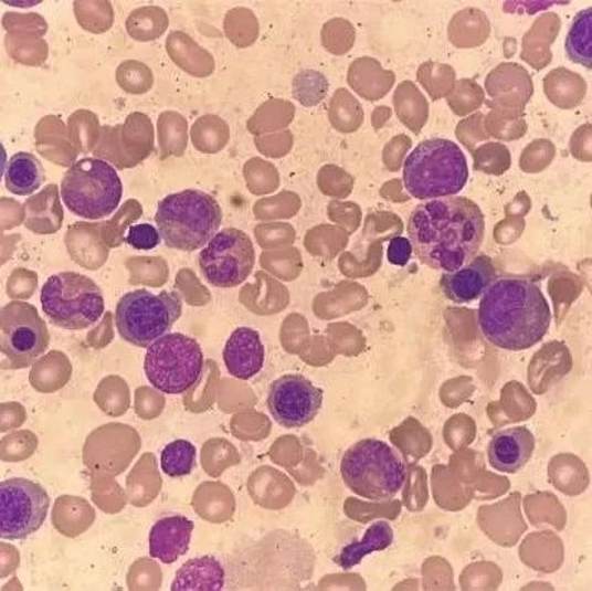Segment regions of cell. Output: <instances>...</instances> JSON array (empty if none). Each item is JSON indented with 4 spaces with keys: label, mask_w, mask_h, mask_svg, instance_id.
I'll return each instance as SVG.
<instances>
[{
    "label": "cell",
    "mask_w": 592,
    "mask_h": 591,
    "mask_svg": "<svg viewBox=\"0 0 592 591\" xmlns=\"http://www.w3.org/2000/svg\"><path fill=\"white\" fill-rule=\"evenodd\" d=\"M394 541V531L389 523L377 521L371 524L369 530L360 541H352L351 545L342 548L336 562L343 570H350L352 567L360 564L366 556L371 552L387 550Z\"/></svg>",
    "instance_id": "obj_26"
},
{
    "label": "cell",
    "mask_w": 592,
    "mask_h": 591,
    "mask_svg": "<svg viewBox=\"0 0 592 591\" xmlns=\"http://www.w3.org/2000/svg\"><path fill=\"white\" fill-rule=\"evenodd\" d=\"M204 357L194 338L170 333L147 349L145 371L148 381L166 394H181L198 384Z\"/></svg>",
    "instance_id": "obj_9"
},
{
    "label": "cell",
    "mask_w": 592,
    "mask_h": 591,
    "mask_svg": "<svg viewBox=\"0 0 592 591\" xmlns=\"http://www.w3.org/2000/svg\"><path fill=\"white\" fill-rule=\"evenodd\" d=\"M327 76L319 71L305 70L295 75L293 94L296 102L304 107H315L324 102L328 94Z\"/></svg>",
    "instance_id": "obj_31"
},
{
    "label": "cell",
    "mask_w": 592,
    "mask_h": 591,
    "mask_svg": "<svg viewBox=\"0 0 592 591\" xmlns=\"http://www.w3.org/2000/svg\"><path fill=\"white\" fill-rule=\"evenodd\" d=\"M45 182V170L41 160L32 152L13 155L4 169V184L17 197L35 193Z\"/></svg>",
    "instance_id": "obj_23"
},
{
    "label": "cell",
    "mask_w": 592,
    "mask_h": 591,
    "mask_svg": "<svg viewBox=\"0 0 592 591\" xmlns=\"http://www.w3.org/2000/svg\"><path fill=\"white\" fill-rule=\"evenodd\" d=\"M323 389L299 374H286L271 384L267 409L281 426L295 429L311 423L323 408Z\"/></svg>",
    "instance_id": "obj_13"
},
{
    "label": "cell",
    "mask_w": 592,
    "mask_h": 591,
    "mask_svg": "<svg viewBox=\"0 0 592 591\" xmlns=\"http://www.w3.org/2000/svg\"><path fill=\"white\" fill-rule=\"evenodd\" d=\"M51 499L40 484L11 478L0 484V537L25 540L44 526Z\"/></svg>",
    "instance_id": "obj_12"
},
{
    "label": "cell",
    "mask_w": 592,
    "mask_h": 591,
    "mask_svg": "<svg viewBox=\"0 0 592 591\" xmlns=\"http://www.w3.org/2000/svg\"><path fill=\"white\" fill-rule=\"evenodd\" d=\"M223 360L233 378L241 380L255 378L265 363V347L260 333L250 327H241L233 331L224 346Z\"/></svg>",
    "instance_id": "obj_17"
},
{
    "label": "cell",
    "mask_w": 592,
    "mask_h": 591,
    "mask_svg": "<svg viewBox=\"0 0 592 591\" xmlns=\"http://www.w3.org/2000/svg\"><path fill=\"white\" fill-rule=\"evenodd\" d=\"M592 9L586 8L578 12L572 21L570 31L567 33L565 54L567 59L574 64L592 66Z\"/></svg>",
    "instance_id": "obj_28"
},
{
    "label": "cell",
    "mask_w": 592,
    "mask_h": 591,
    "mask_svg": "<svg viewBox=\"0 0 592 591\" xmlns=\"http://www.w3.org/2000/svg\"><path fill=\"white\" fill-rule=\"evenodd\" d=\"M479 204L465 197L429 200L410 214L413 252L429 268L453 273L476 258L485 240Z\"/></svg>",
    "instance_id": "obj_1"
},
{
    "label": "cell",
    "mask_w": 592,
    "mask_h": 591,
    "mask_svg": "<svg viewBox=\"0 0 592 591\" xmlns=\"http://www.w3.org/2000/svg\"><path fill=\"white\" fill-rule=\"evenodd\" d=\"M348 85L367 102L384 98L395 83L393 71L384 70L380 61L362 56L350 65L347 76Z\"/></svg>",
    "instance_id": "obj_20"
},
{
    "label": "cell",
    "mask_w": 592,
    "mask_h": 591,
    "mask_svg": "<svg viewBox=\"0 0 592 591\" xmlns=\"http://www.w3.org/2000/svg\"><path fill=\"white\" fill-rule=\"evenodd\" d=\"M417 80L434 102L447 98L457 83L456 71L451 65L434 61H427L420 65Z\"/></svg>",
    "instance_id": "obj_30"
},
{
    "label": "cell",
    "mask_w": 592,
    "mask_h": 591,
    "mask_svg": "<svg viewBox=\"0 0 592 591\" xmlns=\"http://www.w3.org/2000/svg\"><path fill=\"white\" fill-rule=\"evenodd\" d=\"M222 218L216 199L200 190H183L161 200L156 223L167 246L193 252L202 250L216 236Z\"/></svg>",
    "instance_id": "obj_4"
},
{
    "label": "cell",
    "mask_w": 592,
    "mask_h": 591,
    "mask_svg": "<svg viewBox=\"0 0 592 591\" xmlns=\"http://www.w3.org/2000/svg\"><path fill=\"white\" fill-rule=\"evenodd\" d=\"M485 92L490 97L488 107L524 112L533 95V81L525 66L504 62L486 76Z\"/></svg>",
    "instance_id": "obj_14"
},
{
    "label": "cell",
    "mask_w": 592,
    "mask_h": 591,
    "mask_svg": "<svg viewBox=\"0 0 592 591\" xmlns=\"http://www.w3.org/2000/svg\"><path fill=\"white\" fill-rule=\"evenodd\" d=\"M123 182L113 165L87 157L66 170L61 197L76 217L97 221L117 211L123 198Z\"/></svg>",
    "instance_id": "obj_6"
},
{
    "label": "cell",
    "mask_w": 592,
    "mask_h": 591,
    "mask_svg": "<svg viewBox=\"0 0 592 591\" xmlns=\"http://www.w3.org/2000/svg\"><path fill=\"white\" fill-rule=\"evenodd\" d=\"M391 108L385 106H380L372 112V126L376 128H379L381 126H384L387 120H390L391 117Z\"/></svg>",
    "instance_id": "obj_40"
},
{
    "label": "cell",
    "mask_w": 592,
    "mask_h": 591,
    "mask_svg": "<svg viewBox=\"0 0 592 591\" xmlns=\"http://www.w3.org/2000/svg\"><path fill=\"white\" fill-rule=\"evenodd\" d=\"M495 275L496 270L490 256H476L461 270L444 274L441 279V289L448 302L474 303L494 283Z\"/></svg>",
    "instance_id": "obj_15"
},
{
    "label": "cell",
    "mask_w": 592,
    "mask_h": 591,
    "mask_svg": "<svg viewBox=\"0 0 592 591\" xmlns=\"http://www.w3.org/2000/svg\"><path fill=\"white\" fill-rule=\"evenodd\" d=\"M41 304L54 326L71 331L94 326L105 312L102 288L89 276L76 273L47 278L41 291Z\"/></svg>",
    "instance_id": "obj_8"
},
{
    "label": "cell",
    "mask_w": 592,
    "mask_h": 591,
    "mask_svg": "<svg viewBox=\"0 0 592 591\" xmlns=\"http://www.w3.org/2000/svg\"><path fill=\"white\" fill-rule=\"evenodd\" d=\"M551 307L537 283L499 278L485 291L477 309V326L498 349L522 351L537 346L551 327Z\"/></svg>",
    "instance_id": "obj_2"
},
{
    "label": "cell",
    "mask_w": 592,
    "mask_h": 591,
    "mask_svg": "<svg viewBox=\"0 0 592 591\" xmlns=\"http://www.w3.org/2000/svg\"><path fill=\"white\" fill-rule=\"evenodd\" d=\"M561 18L556 12H547L533 21L522 40L520 60L532 68L541 71L552 62L551 46L561 31Z\"/></svg>",
    "instance_id": "obj_19"
},
{
    "label": "cell",
    "mask_w": 592,
    "mask_h": 591,
    "mask_svg": "<svg viewBox=\"0 0 592 591\" xmlns=\"http://www.w3.org/2000/svg\"><path fill=\"white\" fill-rule=\"evenodd\" d=\"M475 167L489 175H503L510 166V152L499 143H488L475 151Z\"/></svg>",
    "instance_id": "obj_36"
},
{
    "label": "cell",
    "mask_w": 592,
    "mask_h": 591,
    "mask_svg": "<svg viewBox=\"0 0 592 591\" xmlns=\"http://www.w3.org/2000/svg\"><path fill=\"white\" fill-rule=\"evenodd\" d=\"M329 120L340 131H356L364 120V109L348 89H337L329 103Z\"/></svg>",
    "instance_id": "obj_29"
},
{
    "label": "cell",
    "mask_w": 592,
    "mask_h": 591,
    "mask_svg": "<svg viewBox=\"0 0 592 591\" xmlns=\"http://www.w3.org/2000/svg\"><path fill=\"white\" fill-rule=\"evenodd\" d=\"M343 483L360 497L384 500L395 497L408 481V468L393 447L379 440L357 442L341 461Z\"/></svg>",
    "instance_id": "obj_5"
},
{
    "label": "cell",
    "mask_w": 592,
    "mask_h": 591,
    "mask_svg": "<svg viewBox=\"0 0 592 591\" xmlns=\"http://www.w3.org/2000/svg\"><path fill=\"white\" fill-rule=\"evenodd\" d=\"M128 245L137 251H151L159 246L161 236L159 229L150 225V223H141V225H133L128 228L126 240Z\"/></svg>",
    "instance_id": "obj_37"
},
{
    "label": "cell",
    "mask_w": 592,
    "mask_h": 591,
    "mask_svg": "<svg viewBox=\"0 0 592 591\" xmlns=\"http://www.w3.org/2000/svg\"><path fill=\"white\" fill-rule=\"evenodd\" d=\"M403 182L419 200L456 197L469 182L465 152L455 141L429 138L405 159Z\"/></svg>",
    "instance_id": "obj_3"
},
{
    "label": "cell",
    "mask_w": 592,
    "mask_h": 591,
    "mask_svg": "<svg viewBox=\"0 0 592 591\" xmlns=\"http://www.w3.org/2000/svg\"><path fill=\"white\" fill-rule=\"evenodd\" d=\"M393 104L398 117L410 130H422L429 118V103L417 85L403 81L394 92Z\"/></svg>",
    "instance_id": "obj_27"
},
{
    "label": "cell",
    "mask_w": 592,
    "mask_h": 591,
    "mask_svg": "<svg viewBox=\"0 0 592 591\" xmlns=\"http://www.w3.org/2000/svg\"><path fill=\"white\" fill-rule=\"evenodd\" d=\"M356 28L347 19H332L324 25L323 44L334 55H342L355 46Z\"/></svg>",
    "instance_id": "obj_35"
},
{
    "label": "cell",
    "mask_w": 592,
    "mask_h": 591,
    "mask_svg": "<svg viewBox=\"0 0 592 591\" xmlns=\"http://www.w3.org/2000/svg\"><path fill=\"white\" fill-rule=\"evenodd\" d=\"M533 451L535 436L528 428L504 429L489 443V465L505 474H517L531 460Z\"/></svg>",
    "instance_id": "obj_16"
},
{
    "label": "cell",
    "mask_w": 592,
    "mask_h": 591,
    "mask_svg": "<svg viewBox=\"0 0 592 591\" xmlns=\"http://www.w3.org/2000/svg\"><path fill=\"white\" fill-rule=\"evenodd\" d=\"M412 242L408 238L394 236L389 243L387 260L395 266H405L409 264L410 258H412Z\"/></svg>",
    "instance_id": "obj_38"
},
{
    "label": "cell",
    "mask_w": 592,
    "mask_h": 591,
    "mask_svg": "<svg viewBox=\"0 0 592 591\" xmlns=\"http://www.w3.org/2000/svg\"><path fill=\"white\" fill-rule=\"evenodd\" d=\"M488 15L477 8H466L452 18L447 28L448 41L457 48L484 45L490 35Z\"/></svg>",
    "instance_id": "obj_25"
},
{
    "label": "cell",
    "mask_w": 592,
    "mask_h": 591,
    "mask_svg": "<svg viewBox=\"0 0 592 591\" xmlns=\"http://www.w3.org/2000/svg\"><path fill=\"white\" fill-rule=\"evenodd\" d=\"M50 346L46 323L33 305L12 302L0 312V349L4 367L27 369L35 363Z\"/></svg>",
    "instance_id": "obj_10"
},
{
    "label": "cell",
    "mask_w": 592,
    "mask_h": 591,
    "mask_svg": "<svg viewBox=\"0 0 592 591\" xmlns=\"http://www.w3.org/2000/svg\"><path fill=\"white\" fill-rule=\"evenodd\" d=\"M183 312V299L176 291L159 295L136 289L119 299L116 326L119 336L133 346L148 349L173 328Z\"/></svg>",
    "instance_id": "obj_7"
},
{
    "label": "cell",
    "mask_w": 592,
    "mask_h": 591,
    "mask_svg": "<svg viewBox=\"0 0 592 591\" xmlns=\"http://www.w3.org/2000/svg\"><path fill=\"white\" fill-rule=\"evenodd\" d=\"M485 103V89L475 80L463 78L457 81L453 92L447 95L448 107L456 116H469L477 112Z\"/></svg>",
    "instance_id": "obj_34"
},
{
    "label": "cell",
    "mask_w": 592,
    "mask_h": 591,
    "mask_svg": "<svg viewBox=\"0 0 592 591\" xmlns=\"http://www.w3.org/2000/svg\"><path fill=\"white\" fill-rule=\"evenodd\" d=\"M255 247L250 235L235 228L223 229L199 255L200 271L210 285L235 288L245 283L255 266Z\"/></svg>",
    "instance_id": "obj_11"
},
{
    "label": "cell",
    "mask_w": 592,
    "mask_h": 591,
    "mask_svg": "<svg viewBox=\"0 0 592 591\" xmlns=\"http://www.w3.org/2000/svg\"><path fill=\"white\" fill-rule=\"evenodd\" d=\"M195 466V447L192 442L180 440L169 443L161 452V469L170 478L192 474Z\"/></svg>",
    "instance_id": "obj_32"
},
{
    "label": "cell",
    "mask_w": 592,
    "mask_h": 591,
    "mask_svg": "<svg viewBox=\"0 0 592 591\" xmlns=\"http://www.w3.org/2000/svg\"><path fill=\"white\" fill-rule=\"evenodd\" d=\"M194 524L181 516L159 519L150 531V556L173 564L189 551Z\"/></svg>",
    "instance_id": "obj_18"
},
{
    "label": "cell",
    "mask_w": 592,
    "mask_h": 591,
    "mask_svg": "<svg viewBox=\"0 0 592 591\" xmlns=\"http://www.w3.org/2000/svg\"><path fill=\"white\" fill-rule=\"evenodd\" d=\"M543 93L553 106L562 109L580 107L586 95V83L580 74L563 68L552 70L543 78Z\"/></svg>",
    "instance_id": "obj_24"
},
{
    "label": "cell",
    "mask_w": 592,
    "mask_h": 591,
    "mask_svg": "<svg viewBox=\"0 0 592 591\" xmlns=\"http://www.w3.org/2000/svg\"><path fill=\"white\" fill-rule=\"evenodd\" d=\"M489 108L488 116H485V124L495 137L514 140V138L522 137L524 133L527 131L528 127L524 112L498 107Z\"/></svg>",
    "instance_id": "obj_33"
},
{
    "label": "cell",
    "mask_w": 592,
    "mask_h": 591,
    "mask_svg": "<svg viewBox=\"0 0 592 591\" xmlns=\"http://www.w3.org/2000/svg\"><path fill=\"white\" fill-rule=\"evenodd\" d=\"M484 124L485 116L482 113H476L474 116L465 118L457 127L456 135L459 138L466 137L467 135H475L476 140H484Z\"/></svg>",
    "instance_id": "obj_39"
},
{
    "label": "cell",
    "mask_w": 592,
    "mask_h": 591,
    "mask_svg": "<svg viewBox=\"0 0 592 591\" xmlns=\"http://www.w3.org/2000/svg\"><path fill=\"white\" fill-rule=\"evenodd\" d=\"M223 588V567L212 556L186 562L171 584L173 591H221Z\"/></svg>",
    "instance_id": "obj_22"
},
{
    "label": "cell",
    "mask_w": 592,
    "mask_h": 591,
    "mask_svg": "<svg viewBox=\"0 0 592 591\" xmlns=\"http://www.w3.org/2000/svg\"><path fill=\"white\" fill-rule=\"evenodd\" d=\"M25 226L40 235H51L59 232L64 221L60 192L56 184L46 186L41 193L28 199L25 207Z\"/></svg>",
    "instance_id": "obj_21"
}]
</instances>
